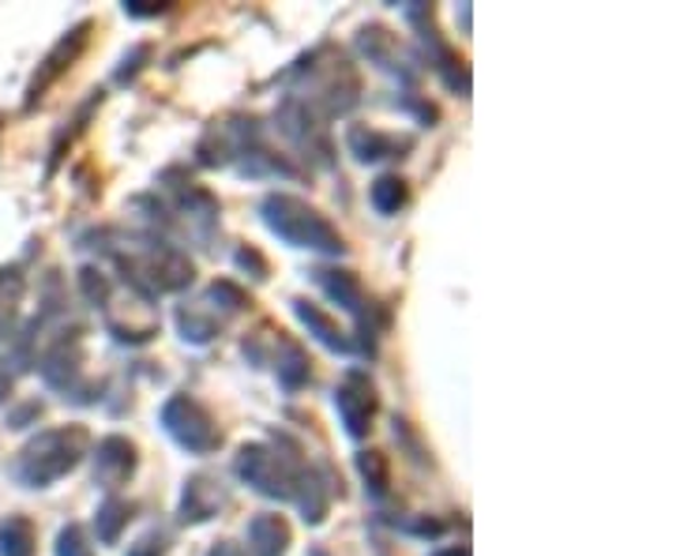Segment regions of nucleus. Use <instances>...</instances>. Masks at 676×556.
I'll use <instances>...</instances> for the list:
<instances>
[{
    "instance_id": "15",
    "label": "nucleus",
    "mask_w": 676,
    "mask_h": 556,
    "mask_svg": "<svg viewBox=\"0 0 676 556\" xmlns=\"http://www.w3.org/2000/svg\"><path fill=\"white\" fill-rule=\"evenodd\" d=\"M353 46H358V53L365 57L369 64H376L379 72H391L406 83L418 80V64H413V57L406 53V49L399 46V38H395L384 23H365V27L358 31V38H353Z\"/></svg>"
},
{
    "instance_id": "12",
    "label": "nucleus",
    "mask_w": 676,
    "mask_h": 556,
    "mask_svg": "<svg viewBox=\"0 0 676 556\" xmlns=\"http://www.w3.org/2000/svg\"><path fill=\"white\" fill-rule=\"evenodd\" d=\"M83 361H87V350H83V331L80 327H72V331H61L53 342H49L46 350H41V358L34 361L41 373V380H46L53 391H72L75 384H80L83 376Z\"/></svg>"
},
{
    "instance_id": "32",
    "label": "nucleus",
    "mask_w": 676,
    "mask_h": 556,
    "mask_svg": "<svg viewBox=\"0 0 676 556\" xmlns=\"http://www.w3.org/2000/svg\"><path fill=\"white\" fill-rule=\"evenodd\" d=\"M169 549H173V534L162 527H150L129 545V556H166Z\"/></svg>"
},
{
    "instance_id": "30",
    "label": "nucleus",
    "mask_w": 676,
    "mask_h": 556,
    "mask_svg": "<svg viewBox=\"0 0 676 556\" xmlns=\"http://www.w3.org/2000/svg\"><path fill=\"white\" fill-rule=\"evenodd\" d=\"M53 553L57 556H95V542H90L87 527H80V522H68V527L57 530Z\"/></svg>"
},
{
    "instance_id": "35",
    "label": "nucleus",
    "mask_w": 676,
    "mask_h": 556,
    "mask_svg": "<svg viewBox=\"0 0 676 556\" xmlns=\"http://www.w3.org/2000/svg\"><path fill=\"white\" fill-rule=\"evenodd\" d=\"M41 402L38 399H31V402H23V407H15L12 414H8V428H27V425H34V421L41 418Z\"/></svg>"
},
{
    "instance_id": "17",
    "label": "nucleus",
    "mask_w": 676,
    "mask_h": 556,
    "mask_svg": "<svg viewBox=\"0 0 676 556\" xmlns=\"http://www.w3.org/2000/svg\"><path fill=\"white\" fill-rule=\"evenodd\" d=\"M331 496H335V478L331 470H319V467H304L298 493H293V504H298L301 519L309 527H324L327 511H331Z\"/></svg>"
},
{
    "instance_id": "34",
    "label": "nucleus",
    "mask_w": 676,
    "mask_h": 556,
    "mask_svg": "<svg viewBox=\"0 0 676 556\" xmlns=\"http://www.w3.org/2000/svg\"><path fill=\"white\" fill-rule=\"evenodd\" d=\"M169 8H173L169 0H124V15H132V20H158Z\"/></svg>"
},
{
    "instance_id": "33",
    "label": "nucleus",
    "mask_w": 676,
    "mask_h": 556,
    "mask_svg": "<svg viewBox=\"0 0 676 556\" xmlns=\"http://www.w3.org/2000/svg\"><path fill=\"white\" fill-rule=\"evenodd\" d=\"M150 61V46L143 41V46H135L132 53H124V61H121V69H117V83H132L135 75L143 72V64Z\"/></svg>"
},
{
    "instance_id": "4",
    "label": "nucleus",
    "mask_w": 676,
    "mask_h": 556,
    "mask_svg": "<svg viewBox=\"0 0 676 556\" xmlns=\"http://www.w3.org/2000/svg\"><path fill=\"white\" fill-rule=\"evenodd\" d=\"M158 189L166 192V204L155 196H140L135 200V207L150 210L147 218L162 215V222H158L162 230H181L203 244L215 238L218 226H222V204H218L215 192L203 189V184H196L192 177H184L181 170H166L162 177H158Z\"/></svg>"
},
{
    "instance_id": "21",
    "label": "nucleus",
    "mask_w": 676,
    "mask_h": 556,
    "mask_svg": "<svg viewBox=\"0 0 676 556\" xmlns=\"http://www.w3.org/2000/svg\"><path fill=\"white\" fill-rule=\"evenodd\" d=\"M267 365H275L278 384H282L290 395L312 384V358H309V353H304L301 342H298V339H290V335H286V331L278 335L275 353H270Z\"/></svg>"
},
{
    "instance_id": "22",
    "label": "nucleus",
    "mask_w": 676,
    "mask_h": 556,
    "mask_svg": "<svg viewBox=\"0 0 676 556\" xmlns=\"http://www.w3.org/2000/svg\"><path fill=\"white\" fill-rule=\"evenodd\" d=\"M177 331H181V339L192 342V347H207V342H215L218 331H222V319L215 313H207V305H177Z\"/></svg>"
},
{
    "instance_id": "3",
    "label": "nucleus",
    "mask_w": 676,
    "mask_h": 556,
    "mask_svg": "<svg viewBox=\"0 0 676 556\" xmlns=\"http://www.w3.org/2000/svg\"><path fill=\"white\" fill-rule=\"evenodd\" d=\"M87 455H90V433L83 425L41 428L8 462V478L23 488H49L72 474Z\"/></svg>"
},
{
    "instance_id": "2",
    "label": "nucleus",
    "mask_w": 676,
    "mask_h": 556,
    "mask_svg": "<svg viewBox=\"0 0 676 556\" xmlns=\"http://www.w3.org/2000/svg\"><path fill=\"white\" fill-rule=\"evenodd\" d=\"M290 83V98H298L304 109L319 117V121H335L346 117L361 102V75L353 61L335 46H316L286 72Z\"/></svg>"
},
{
    "instance_id": "37",
    "label": "nucleus",
    "mask_w": 676,
    "mask_h": 556,
    "mask_svg": "<svg viewBox=\"0 0 676 556\" xmlns=\"http://www.w3.org/2000/svg\"><path fill=\"white\" fill-rule=\"evenodd\" d=\"M15 361H4L0 358V407H4L8 399H12V391H15Z\"/></svg>"
},
{
    "instance_id": "24",
    "label": "nucleus",
    "mask_w": 676,
    "mask_h": 556,
    "mask_svg": "<svg viewBox=\"0 0 676 556\" xmlns=\"http://www.w3.org/2000/svg\"><path fill=\"white\" fill-rule=\"evenodd\" d=\"M369 204H372L376 215H384V218L399 215V210L410 204V184H406V177L379 173L376 181L369 184Z\"/></svg>"
},
{
    "instance_id": "16",
    "label": "nucleus",
    "mask_w": 676,
    "mask_h": 556,
    "mask_svg": "<svg viewBox=\"0 0 676 556\" xmlns=\"http://www.w3.org/2000/svg\"><path fill=\"white\" fill-rule=\"evenodd\" d=\"M346 150L361 166H376L387 162V158H406V150H413V136H395V132H379L369 129V124H350L346 129Z\"/></svg>"
},
{
    "instance_id": "25",
    "label": "nucleus",
    "mask_w": 676,
    "mask_h": 556,
    "mask_svg": "<svg viewBox=\"0 0 676 556\" xmlns=\"http://www.w3.org/2000/svg\"><path fill=\"white\" fill-rule=\"evenodd\" d=\"M129 522H132V504L121 500V496H106L95 511V537L101 545H117L124 530H129Z\"/></svg>"
},
{
    "instance_id": "39",
    "label": "nucleus",
    "mask_w": 676,
    "mask_h": 556,
    "mask_svg": "<svg viewBox=\"0 0 676 556\" xmlns=\"http://www.w3.org/2000/svg\"><path fill=\"white\" fill-rule=\"evenodd\" d=\"M433 556H473L470 545H447V549H436Z\"/></svg>"
},
{
    "instance_id": "18",
    "label": "nucleus",
    "mask_w": 676,
    "mask_h": 556,
    "mask_svg": "<svg viewBox=\"0 0 676 556\" xmlns=\"http://www.w3.org/2000/svg\"><path fill=\"white\" fill-rule=\"evenodd\" d=\"M290 305H293V316L301 319V327L312 335V339L319 342V347L331 350V353H353L350 331H342V327H338V319H335L331 313H324V309H319L316 301H309V298H293Z\"/></svg>"
},
{
    "instance_id": "31",
    "label": "nucleus",
    "mask_w": 676,
    "mask_h": 556,
    "mask_svg": "<svg viewBox=\"0 0 676 556\" xmlns=\"http://www.w3.org/2000/svg\"><path fill=\"white\" fill-rule=\"evenodd\" d=\"M233 264H237V271L249 275L252 282H267L270 278V264H267V256L256 249V244H241V249L233 252Z\"/></svg>"
},
{
    "instance_id": "23",
    "label": "nucleus",
    "mask_w": 676,
    "mask_h": 556,
    "mask_svg": "<svg viewBox=\"0 0 676 556\" xmlns=\"http://www.w3.org/2000/svg\"><path fill=\"white\" fill-rule=\"evenodd\" d=\"M353 467H358L361 485H365V493L372 500H384V496L391 493V459H387L384 451H376V448L358 451L353 455Z\"/></svg>"
},
{
    "instance_id": "14",
    "label": "nucleus",
    "mask_w": 676,
    "mask_h": 556,
    "mask_svg": "<svg viewBox=\"0 0 676 556\" xmlns=\"http://www.w3.org/2000/svg\"><path fill=\"white\" fill-rule=\"evenodd\" d=\"M90 459H95V485L106 488L109 496L121 485H129L135 478V470H140V448L121 433L101 436L95 444V451H90Z\"/></svg>"
},
{
    "instance_id": "6",
    "label": "nucleus",
    "mask_w": 676,
    "mask_h": 556,
    "mask_svg": "<svg viewBox=\"0 0 676 556\" xmlns=\"http://www.w3.org/2000/svg\"><path fill=\"white\" fill-rule=\"evenodd\" d=\"M309 462L301 459V448L290 444L286 436L275 440H252L241 444L233 455V474L241 478V485H249L252 493L267 496V500H290L298 493V482Z\"/></svg>"
},
{
    "instance_id": "28",
    "label": "nucleus",
    "mask_w": 676,
    "mask_h": 556,
    "mask_svg": "<svg viewBox=\"0 0 676 556\" xmlns=\"http://www.w3.org/2000/svg\"><path fill=\"white\" fill-rule=\"evenodd\" d=\"M23 271L20 267H0V339L12 335L15 313H20V301H23Z\"/></svg>"
},
{
    "instance_id": "26",
    "label": "nucleus",
    "mask_w": 676,
    "mask_h": 556,
    "mask_svg": "<svg viewBox=\"0 0 676 556\" xmlns=\"http://www.w3.org/2000/svg\"><path fill=\"white\" fill-rule=\"evenodd\" d=\"M38 553V530L27 516H4L0 519V556H34Z\"/></svg>"
},
{
    "instance_id": "5",
    "label": "nucleus",
    "mask_w": 676,
    "mask_h": 556,
    "mask_svg": "<svg viewBox=\"0 0 676 556\" xmlns=\"http://www.w3.org/2000/svg\"><path fill=\"white\" fill-rule=\"evenodd\" d=\"M259 218L278 241L290 249L319 252V256H346V238L324 210H316L309 200L293 196V192H267L259 200Z\"/></svg>"
},
{
    "instance_id": "19",
    "label": "nucleus",
    "mask_w": 676,
    "mask_h": 556,
    "mask_svg": "<svg viewBox=\"0 0 676 556\" xmlns=\"http://www.w3.org/2000/svg\"><path fill=\"white\" fill-rule=\"evenodd\" d=\"M244 542H249L252 556H286L293 545V527L278 511H259V516L249 519Z\"/></svg>"
},
{
    "instance_id": "29",
    "label": "nucleus",
    "mask_w": 676,
    "mask_h": 556,
    "mask_svg": "<svg viewBox=\"0 0 676 556\" xmlns=\"http://www.w3.org/2000/svg\"><path fill=\"white\" fill-rule=\"evenodd\" d=\"M75 282H80L83 301H87L90 309H98V313H101V305H106L109 293H113V278L101 271L98 264H83L80 271H75Z\"/></svg>"
},
{
    "instance_id": "10",
    "label": "nucleus",
    "mask_w": 676,
    "mask_h": 556,
    "mask_svg": "<svg viewBox=\"0 0 676 556\" xmlns=\"http://www.w3.org/2000/svg\"><path fill=\"white\" fill-rule=\"evenodd\" d=\"M335 414L342 421L346 436H353V440H365L372 433L376 414H379V395H376V384L369 380V373L350 368V373L342 376V384L335 387Z\"/></svg>"
},
{
    "instance_id": "13",
    "label": "nucleus",
    "mask_w": 676,
    "mask_h": 556,
    "mask_svg": "<svg viewBox=\"0 0 676 556\" xmlns=\"http://www.w3.org/2000/svg\"><path fill=\"white\" fill-rule=\"evenodd\" d=\"M226 500H230V493H226L218 474H207V470L189 474L181 485V500H177V522H181V527H203V522L218 519Z\"/></svg>"
},
{
    "instance_id": "36",
    "label": "nucleus",
    "mask_w": 676,
    "mask_h": 556,
    "mask_svg": "<svg viewBox=\"0 0 676 556\" xmlns=\"http://www.w3.org/2000/svg\"><path fill=\"white\" fill-rule=\"evenodd\" d=\"M406 530H410V534H418V537H439L447 530V522H439L433 516H418V519L406 522Z\"/></svg>"
},
{
    "instance_id": "38",
    "label": "nucleus",
    "mask_w": 676,
    "mask_h": 556,
    "mask_svg": "<svg viewBox=\"0 0 676 556\" xmlns=\"http://www.w3.org/2000/svg\"><path fill=\"white\" fill-rule=\"evenodd\" d=\"M203 556H244V549L237 542H230V537H218V542L210 545V549L203 553Z\"/></svg>"
},
{
    "instance_id": "8",
    "label": "nucleus",
    "mask_w": 676,
    "mask_h": 556,
    "mask_svg": "<svg viewBox=\"0 0 676 556\" xmlns=\"http://www.w3.org/2000/svg\"><path fill=\"white\" fill-rule=\"evenodd\" d=\"M101 324L124 347H147L158 331H162V319H158L155 301L140 298V293L124 290V293H109V301L101 305Z\"/></svg>"
},
{
    "instance_id": "20",
    "label": "nucleus",
    "mask_w": 676,
    "mask_h": 556,
    "mask_svg": "<svg viewBox=\"0 0 676 556\" xmlns=\"http://www.w3.org/2000/svg\"><path fill=\"white\" fill-rule=\"evenodd\" d=\"M312 282L338 309H346L353 316H365V290H361L358 271H350V267H312Z\"/></svg>"
},
{
    "instance_id": "1",
    "label": "nucleus",
    "mask_w": 676,
    "mask_h": 556,
    "mask_svg": "<svg viewBox=\"0 0 676 556\" xmlns=\"http://www.w3.org/2000/svg\"><path fill=\"white\" fill-rule=\"evenodd\" d=\"M83 241H98L90 249H98L101 256L113 259L124 290L140 293L147 301H158L162 293H181L196 282V264H192L189 252L177 249L173 241H166L155 230H140V233L95 230Z\"/></svg>"
},
{
    "instance_id": "7",
    "label": "nucleus",
    "mask_w": 676,
    "mask_h": 556,
    "mask_svg": "<svg viewBox=\"0 0 676 556\" xmlns=\"http://www.w3.org/2000/svg\"><path fill=\"white\" fill-rule=\"evenodd\" d=\"M158 421H162L166 436L177 448L189 455H200V459L203 455H215L226 444V433L218 428L215 414H210L200 399H192V395H184V391L169 395L162 402V410H158Z\"/></svg>"
},
{
    "instance_id": "11",
    "label": "nucleus",
    "mask_w": 676,
    "mask_h": 556,
    "mask_svg": "<svg viewBox=\"0 0 676 556\" xmlns=\"http://www.w3.org/2000/svg\"><path fill=\"white\" fill-rule=\"evenodd\" d=\"M90 31H95V23L90 20H83V23H75L72 31H64L61 38H57V46L49 49L46 57H41V64L38 69H34V75H31V83H27V109H34L41 102V98H46V90L53 87L57 80H61V75L72 69L75 61H80L83 57V49L90 46Z\"/></svg>"
},
{
    "instance_id": "27",
    "label": "nucleus",
    "mask_w": 676,
    "mask_h": 556,
    "mask_svg": "<svg viewBox=\"0 0 676 556\" xmlns=\"http://www.w3.org/2000/svg\"><path fill=\"white\" fill-rule=\"evenodd\" d=\"M203 305H210V313H218V319H226V316L249 313L252 298H249V290H241V286L233 282V278H215V282L207 286V293H203Z\"/></svg>"
},
{
    "instance_id": "9",
    "label": "nucleus",
    "mask_w": 676,
    "mask_h": 556,
    "mask_svg": "<svg viewBox=\"0 0 676 556\" xmlns=\"http://www.w3.org/2000/svg\"><path fill=\"white\" fill-rule=\"evenodd\" d=\"M275 129L278 136H286L293 143V147L301 150L309 162L316 166H335V147H331V136H327V124L319 121L312 109H304L298 98L286 95L282 102L275 109Z\"/></svg>"
}]
</instances>
